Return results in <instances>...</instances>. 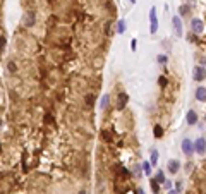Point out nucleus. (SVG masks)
Here are the masks:
<instances>
[{
    "instance_id": "nucleus-1",
    "label": "nucleus",
    "mask_w": 206,
    "mask_h": 194,
    "mask_svg": "<svg viewBox=\"0 0 206 194\" xmlns=\"http://www.w3.org/2000/svg\"><path fill=\"white\" fill-rule=\"evenodd\" d=\"M149 22H151L149 31H151V35H155L158 31V19H156V9L155 7H151V11H149Z\"/></svg>"
},
{
    "instance_id": "nucleus-2",
    "label": "nucleus",
    "mask_w": 206,
    "mask_h": 194,
    "mask_svg": "<svg viewBox=\"0 0 206 194\" xmlns=\"http://www.w3.org/2000/svg\"><path fill=\"white\" fill-rule=\"evenodd\" d=\"M192 77H194V81H198V83L204 81L206 79V69L203 67V65H196L194 72H192Z\"/></svg>"
},
{
    "instance_id": "nucleus-3",
    "label": "nucleus",
    "mask_w": 206,
    "mask_h": 194,
    "mask_svg": "<svg viewBox=\"0 0 206 194\" xmlns=\"http://www.w3.org/2000/svg\"><path fill=\"white\" fill-rule=\"evenodd\" d=\"M194 151H198L199 155H204V153H206V139H204V137L196 139V143H194Z\"/></svg>"
},
{
    "instance_id": "nucleus-4",
    "label": "nucleus",
    "mask_w": 206,
    "mask_h": 194,
    "mask_svg": "<svg viewBox=\"0 0 206 194\" xmlns=\"http://www.w3.org/2000/svg\"><path fill=\"white\" fill-rule=\"evenodd\" d=\"M191 28H192V33H194V35H199V33H203V29H204V24H203L201 19H192V21H191Z\"/></svg>"
},
{
    "instance_id": "nucleus-5",
    "label": "nucleus",
    "mask_w": 206,
    "mask_h": 194,
    "mask_svg": "<svg viewBox=\"0 0 206 194\" xmlns=\"http://www.w3.org/2000/svg\"><path fill=\"white\" fill-rule=\"evenodd\" d=\"M127 101H129V96H127V93H120L119 96H117V110H124L127 105Z\"/></svg>"
},
{
    "instance_id": "nucleus-6",
    "label": "nucleus",
    "mask_w": 206,
    "mask_h": 194,
    "mask_svg": "<svg viewBox=\"0 0 206 194\" xmlns=\"http://www.w3.org/2000/svg\"><path fill=\"white\" fill-rule=\"evenodd\" d=\"M182 151L185 155H192L194 153V143L191 141V139H184L182 141Z\"/></svg>"
},
{
    "instance_id": "nucleus-7",
    "label": "nucleus",
    "mask_w": 206,
    "mask_h": 194,
    "mask_svg": "<svg viewBox=\"0 0 206 194\" xmlns=\"http://www.w3.org/2000/svg\"><path fill=\"white\" fill-rule=\"evenodd\" d=\"M167 168H168V172L172 173V175H175V173L179 172V168H180V162L179 160H168Z\"/></svg>"
},
{
    "instance_id": "nucleus-8",
    "label": "nucleus",
    "mask_w": 206,
    "mask_h": 194,
    "mask_svg": "<svg viewBox=\"0 0 206 194\" xmlns=\"http://www.w3.org/2000/svg\"><path fill=\"white\" fill-rule=\"evenodd\" d=\"M172 24H174V28H175V35L180 38V36H182V22H180V17L174 16V17H172Z\"/></svg>"
},
{
    "instance_id": "nucleus-9",
    "label": "nucleus",
    "mask_w": 206,
    "mask_h": 194,
    "mask_svg": "<svg viewBox=\"0 0 206 194\" xmlns=\"http://www.w3.org/2000/svg\"><path fill=\"white\" fill-rule=\"evenodd\" d=\"M185 122H187L189 126H194L196 122H198V113H196L194 110H189L187 115H185Z\"/></svg>"
},
{
    "instance_id": "nucleus-10",
    "label": "nucleus",
    "mask_w": 206,
    "mask_h": 194,
    "mask_svg": "<svg viewBox=\"0 0 206 194\" xmlns=\"http://www.w3.org/2000/svg\"><path fill=\"white\" fill-rule=\"evenodd\" d=\"M196 100L206 101V88H203V86H198V89H196Z\"/></svg>"
},
{
    "instance_id": "nucleus-11",
    "label": "nucleus",
    "mask_w": 206,
    "mask_h": 194,
    "mask_svg": "<svg viewBox=\"0 0 206 194\" xmlns=\"http://www.w3.org/2000/svg\"><path fill=\"white\" fill-rule=\"evenodd\" d=\"M34 21H36V17H34V12H28L26 16H24V26H33L34 24Z\"/></svg>"
},
{
    "instance_id": "nucleus-12",
    "label": "nucleus",
    "mask_w": 206,
    "mask_h": 194,
    "mask_svg": "<svg viewBox=\"0 0 206 194\" xmlns=\"http://www.w3.org/2000/svg\"><path fill=\"white\" fill-rule=\"evenodd\" d=\"M108 101H110V96H108V94H103V98H101V101H100V107L103 110L108 108Z\"/></svg>"
},
{
    "instance_id": "nucleus-13",
    "label": "nucleus",
    "mask_w": 206,
    "mask_h": 194,
    "mask_svg": "<svg viewBox=\"0 0 206 194\" xmlns=\"http://www.w3.org/2000/svg\"><path fill=\"white\" fill-rule=\"evenodd\" d=\"M117 33H119V35H124V33H126V22L122 21H117Z\"/></svg>"
},
{
    "instance_id": "nucleus-14",
    "label": "nucleus",
    "mask_w": 206,
    "mask_h": 194,
    "mask_svg": "<svg viewBox=\"0 0 206 194\" xmlns=\"http://www.w3.org/2000/svg\"><path fill=\"white\" fill-rule=\"evenodd\" d=\"M155 180H156V182H160V184H165V182H167V180H165V173L162 172V170H158V172H156V175H155Z\"/></svg>"
},
{
    "instance_id": "nucleus-15",
    "label": "nucleus",
    "mask_w": 206,
    "mask_h": 194,
    "mask_svg": "<svg viewBox=\"0 0 206 194\" xmlns=\"http://www.w3.org/2000/svg\"><path fill=\"white\" fill-rule=\"evenodd\" d=\"M153 134H155V137H162V136H163V127H162V126H155Z\"/></svg>"
},
{
    "instance_id": "nucleus-16",
    "label": "nucleus",
    "mask_w": 206,
    "mask_h": 194,
    "mask_svg": "<svg viewBox=\"0 0 206 194\" xmlns=\"http://www.w3.org/2000/svg\"><path fill=\"white\" fill-rule=\"evenodd\" d=\"M101 139L106 143H110L112 141V132L110 131H101Z\"/></svg>"
},
{
    "instance_id": "nucleus-17",
    "label": "nucleus",
    "mask_w": 206,
    "mask_h": 194,
    "mask_svg": "<svg viewBox=\"0 0 206 194\" xmlns=\"http://www.w3.org/2000/svg\"><path fill=\"white\" fill-rule=\"evenodd\" d=\"M149 163H151V167H155V165L158 163V151H155V150L151 151V162Z\"/></svg>"
},
{
    "instance_id": "nucleus-18",
    "label": "nucleus",
    "mask_w": 206,
    "mask_h": 194,
    "mask_svg": "<svg viewBox=\"0 0 206 194\" xmlns=\"http://www.w3.org/2000/svg\"><path fill=\"white\" fill-rule=\"evenodd\" d=\"M149 184H151V189H153V192H155V194H158V191H160L158 182H156L155 179H151V180H149Z\"/></svg>"
},
{
    "instance_id": "nucleus-19",
    "label": "nucleus",
    "mask_w": 206,
    "mask_h": 194,
    "mask_svg": "<svg viewBox=\"0 0 206 194\" xmlns=\"http://www.w3.org/2000/svg\"><path fill=\"white\" fill-rule=\"evenodd\" d=\"M143 170H144V173H146V175H151V163L144 162L143 163Z\"/></svg>"
},
{
    "instance_id": "nucleus-20",
    "label": "nucleus",
    "mask_w": 206,
    "mask_h": 194,
    "mask_svg": "<svg viewBox=\"0 0 206 194\" xmlns=\"http://www.w3.org/2000/svg\"><path fill=\"white\" fill-rule=\"evenodd\" d=\"M7 67H9V71H11V72H17V65H16V62L9 60V62H7Z\"/></svg>"
},
{
    "instance_id": "nucleus-21",
    "label": "nucleus",
    "mask_w": 206,
    "mask_h": 194,
    "mask_svg": "<svg viewBox=\"0 0 206 194\" xmlns=\"http://www.w3.org/2000/svg\"><path fill=\"white\" fill-rule=\"evenodd\" d=\"M179 12H180V16H187V14H189V7H185V5H180Z\"/></svg>"
},
{
    "instance_id": "nucleus-22",
    "label": "nucleus",
    "mask_w": 206,
    "mask_h": 194,
    "mask_svg": "<svg viewBox=\"0 0 206 194\" xmlns=\"http://www.w3.org/2000/svg\"><path fill=\"white\" fill-rule=\"evenodd\" d=\"M5 36H0V53H4V48H5Z\"/></svg>"
},
{
    "instance_id": "nucleus-23",
    "label": "nucleus",
    "mask_w": 206,
    "mask_h": 194,
    "mask_svg": "<svg viewBox=\"0 0 206 194\" xmlns=\"http://www.w3.org/2000/svg\"><path fill=\"white\" fill-rule=\"evenodd\" d=\"M158 83H160V86H162V88H165L168 81H167V77H165V76H160V77H158Z\"/></svg>"
},
{
    "instance_id": "nucleus-24",
    "label": "nucleus",
    "mask_w": 206,
    "mask_h": 194,
    "mask_svg": "<svg viewBox=\"0 0 206 194\" xmlns=\"http://www.w3.org/2000/svg\"><path fill=\"white\" fill-rule=\"evenodd\" d=\"M86 103H88V105H93V103H95V96H93V94H90V96H86Z\"/></svg>"
},
{
    "instance_id": "nucleus-25",
    "label": "nucleus",
    "mask_w": 206,
    "mask_h": 194,
    "mask_svg": "<svg viewBox=\"0 0 206 194\" xmlns=\"http://www.w3.org/2000/svg\"><path fill=\"white\" fill-rule=\"evenodd\" d=\"M158 62L165 64V62H167V55H158Z\"/></svg>"
},
{
    "instance_id": "nucleus-26",
    "label": "nucleus",
    "mask_w": 206,
    "mask_h": 194,
    "mask_svg": "<svg viewBox=\"0 0 206 194\" xmlns=\"http://www.w3.org/2000/svg\"><path fill=\"white\" fill-rule=\"evenodd\" d=\"M175 191H177V192H180V191H182V182H180V180L175 184Z\"/></svg>"
},
{
    "instance_id": "nucleus-27",
    "label": "nucleus",
    "mask_w": 206,
    "mask_h": 194,
    "mask_svg": "<svg viewBox=\"0 0 206 194\" xmlns=\"http://www.w3.org/2000/svg\"><path fill=\"white\" fill-rule=\"evenodd\" d=\"M106 29H105V31H106V35H110V33H112V29H110V28H112V22L110 21H108V22H106Z\"/></svg>"
},
{
    "instance_id": "nucleus-28",
    "label": "nucleus",
    "mask_w": 206,
    "mask_h": 194,
    "mask_svg": "<svg viewBox=\"0 0 206 194\" xmlns=\"http://www.w3.org/2000/svg\"><path fill=\"white\" fill-rule=\"evenodd\" d=\"M136 40H132V41H131V47H132V50H136V47H137V45H136Z\"/></svg>"
},
{
    "instance_id": "nucleus-29",
    "label": "nucleus",
    "mask_w": 206,
    "mask_h": 194,
    "mask_svg": "<svg viewBox=\"0 0 206 194\" xmlns=\"http://www.w3.org/2000/svg\"><path fill=\"white\" fill-rule=\"evenodd\" d=\"M191 170H192V163H189V165H187V168H185V172L189 173V172H191Z\"/></svg>"
},
{
    "instance_id": "nucleus-30",
    "label": "nucleus",
    "mask_w": 206,
    "mask_h": 194,
    "mask_svg": "<svg viewBox=\"0 0 206 194\" xmlns=\"http://www.w3.org/2000/svg\"><path fill=\"white\" fill-rule=\"evenodd\" d=\"M163 186H165V189H172V184H170V182H165Z\"/></svg>"
},
{
    "instance_id": "nucleus-31",
    "label": "nucleus",
    "mask_w": 206,
    "mask_h": 194,
    "mask_svg": "<svg viewBox=\"0 0 206 194\" xmlns=\"http://www.w3.org/2000/svg\"><path fill=\"white\" fill-rule=\"evenodd\" d=\"M168 194H180V192H177L175 189H168Z\"/></svg>"
},
{
    "instance_id": "nucleus-32",
    "label": "nucleus",
    "mask_w": 206,
    "mask_h": 194,
    "mask_svg": "<svg viewBox=\"0 0 206 194\" xmlns=\"http://www.w3.org/2000/svg\"><path fill=\"white\" fill-rule=\"evenodd\" d=\"M137 194H144V191L143 189H137Z\"/></svg>"
},
{
    "instance_id": "nucleus-33",
    "label": "nucleus",
    "mask_w": 206,
    "mask_h": 194,
    "mask_svg": "<svg viewBox=\"0 0 206 194\" xmlns=\"http://www.w3.org/2000/svg\"><path fill=\"white\" fill-rule=\"evenodd\" d=\"M131 4H136V0H131Z\"/></svg>"
},
{
    "instance_id": "nucleus-34",
    "label": "nucleus",
    "mask_w": 206,
    "mask_h": 194,
    "mask_svg": "<svg viewBox=\"0 0 206 194\" xmlns=\"http://www.w3.org/2000/svg\"><path fill=\"white\" fill-rule=\"evenodd\" d=\"M0 153H2V144H0Z\"/></svg>"
},
{
    "instance_id": "nucleus-35",
    "label": "nucleus",
    "mask_w": 206,
    "mask_h": 194,
    "mask_svg": "<svg viewBox=\"0 0 206 194\" xmlns=\"http://www.w3.org/2000/svg\"><path fill=\"white\" fill-rule=\"evenodd\" d=\"M0 127H2V120H0Z\"/></svg>"
},
{
    "instance_id": "nucleus-36",
    "label": "nucleus",
    "mask_w": 206,
    "mask_h": 194,
    "mask_svg": "<svg viewBox=\"0 0 206 194\" xmlns=\"http://www.w3.org/2000/svg\"><path fill=\"white\" fill-rule=\"evenodd\" d=\"M204 122H206V117H204Z\"/></svg>"
},
{
    "instance_id": "nucleus-37",
    "label": "nucleus",
    "mask_w": 206,
    "mask_h": 194,
    "mask_svg": "<svg viewBox=\"0 0 206 194\" xmlns=\"http://www.w3.org/2000/svg\"><path fill=\"white\" fill-rule=\"evenodd\" d=\"M81 194H84V192H81Z\"/></svg>"
}]
</instances>
